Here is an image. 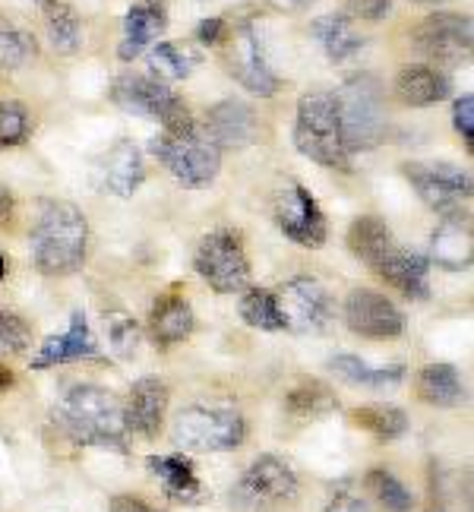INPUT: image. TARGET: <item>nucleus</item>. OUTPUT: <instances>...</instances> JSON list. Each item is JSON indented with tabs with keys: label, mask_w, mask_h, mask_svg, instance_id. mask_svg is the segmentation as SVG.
<instances>
[{
	"label": "nucleus",
	"mask_w": 474,
	"mask_h": 512,
	"mask_svg": "<svg viewBox=\"0 0 474 512\" xmlns=\"http://www.w3.org/2000/svg\"><path fill=\"white\" fill-rule=\"evenodd\" d=\"M342 105V127L348 152H370L383 143L386 136V98L377 76L361 73L335 92Z\"/></svg>",
	"instance_id": "obj_5"
},
{
	"label": "nucleus",
	"mask_w": 474,
	"mask_h": 512,
	"mask_svg": "<svg viewBox=\"0 0 474 512\" xmlns=\"http://www.w3.org/2000/svg\"><path fill=\"white\" fill-rule=\"evenodd\" d=\"M418 399L433 408H452L465 399L462 377L452 364H427L418 373Z\"/></svg>",
	"instance_id": "obj_28"
},
{
	"label": "nucleus",
	"mask_w": 474,
	"mask_h": 512,
	"mask_svg": "<svg viewBox=\"0 0 474 512\" xmlns=\"http://www.w3.org/2000/svg\"><path fill=\"white\" fill-rule=\"evenodd\" d=\"M424 512H446L443 506H430V509H424Z\"/></svg>",
	"instance_id": "obj_50"
},
{
	"label": "nucleus",
	"mask_w": 474,
	"mask_h": 512,
	"mask_svg": "<svg viewBox=\"0 0 474 512\" xmlns=\"http://www.w3.org/2000/svg\"><path fill=\"white\" fill-rule=\"evenodd\" d=\"M228 38H231L228 67L234 73V80L241 83L250 95H260V98H269V95L279 92L282 80H279V73L269 67L256 32L250 26H241V29H234V32L228 29Z\"/></svg>",
	"instance_id": "obj_15"
},
{
	"label": "nucleus",
	"mask_w": 474,
	"mask_h": 512,
	"mask_svg": "<svg viewBox=\"0 0 474 512\" xmlns=\"http://www.w3.org/2000/svg\"><path fill=\"white\" fill-rule=\"evenodd\" d=\"M32 342V326L13 310L0 307V354H23Z\"/></svg>",
	"instance_id": "obj_39"
},
{
	"label": "nucleus",
	"mask_w": 474,
	"mask_h": 512,
	"mask_svg": "<svg viewBox=\"0 0 474 512\" xmlns=\"http://www.w3.org/2000/svg\"><path fill=\"white\" fill-rule=\"evenodd\" d=\"M48 42L57 54L73 57L83 45V26H79V16L67 7V4H51L48 10Z\"/></svg>",
	"instance_id": "obj_34"
},
{
	"label": "nucleus",
	"mask_w": 474,
	"mask_h": 512,
	"mask_svg": "<svg viewBox=\"0 0 474 512\" xmlns=\"http://www.w3.org/2000/svg\"><path fill=\"white\" fill-rule=\"evenodd\" d=\"M165 23H168V13H165L162 0H143V4H133L124 16V42H121V48H117L121 61L140 57L143 48L165 29Z\"/></svg>",
	"instance_id": "obj_24"
},
{
	"label": "nucleus",
	"mask_w": 474,
	"mask_h": 512,
	"mask_svg": "<svg viewBox=\"0 0 474 512\" xmlns=\"http://www.w3.org/2000/svg\"><path fill=\"white\" fill-rule=\"evenodd\" d=\"M89 358H98V345L89 332V320L83 317V313H73L70 329L61 332V336L45 339L29 364H32V370H51V367H61V364L89 361Z\"/></svg>",
	"instance_id": "obj_19"
},
{
	"label": "nucleus",
	"mask_w": 474,
	"mask_h": 512,
	"mask_svg": "<svg viewBox=\"0 0 474 512\" xmlns=\"http://www.w3.org/2000/svg\"><path fill=\"white\" fill-rule=\"evenodd\" d=\"M298 497V475L279 456H260L231 490V506L241 512H272Z\"/></svg>",
	"instance_id": "obj_9"
},
{
	"label": "nucleus",
	"mask_w": 474,
	"mask_h": 512,
	"mask_svg": "<svg viewBox=\"0 0 474 512\" xmlns=\"http://www.w3.org/2000/svg\"><path fill=\"white\" fill-rule=\"evenodd\" d=\"M193 307L184 294L168 291L155 301L152 313H149V339L155 348H174L193 336Z\"/></svg>",
	"instance_id": "obj_22"
},
{
	"label": "nucleus",
	"mask_w": 474,
	"mask_h": 512,
	"mask_svg": "<svg viewBox=\"0 0 474 512\" xmlns=\"http://www.w3.org/2000/svg\"><path fill=\"white\" fill-rule=\"evenodd\" d=\"M149 471L162 484L165 497L174 503H196L200 500V478H196V468L187 456L174 452V456H149Z\"/></svg>",
	"instance_id": "obj_25"
},
{
	"label": "nucleus",
	"mask_w": 474,
	"mask_h": 512,
	"mask_svg": "<svg viewBox=\"0 0 474 512\" xmlns=\"http://www.w3.org/2000/svg\"><path fill=\"white\" fill-rule=\"evenodd\" d=\"M171 437L187 452H231L237 446H244L247 421L234 408L190 405L174 418Z\"/></svg>",
	"instance_id": "obj_7"
},
{
	"label": "nucleus",
	"mask_w": 474,
	"mask_h": 512,
	"mask_svg": "<svg viewBox=\"0 0 474 512\" xmlns=\"http://www.w3.org/2000/svg\"><path fill=\"white\" fill-rule=\"evenodd\" d=\"M196 64H200V57H196L181 42H158L149 51V70L155 73L152 80H162V83H181V80H187Z\"/></svg>",
	"instance_id": "obj_31"
},
{
	"label": "nucleus",
	"mask_w": 474,
	"mask_h": 512,
	"mask_svg": "<svg viewBox=\"0 0 474 512\" xmlns=\"http://www.w3.org/2000/svg\"><path fill=\"white\" fill-rule=\"evenodd\" d=\"M16 383V377H13V370L7 367V364H0V392H7L10 386Z\"/></svg>",
	"instance_id": "obj_46"
},
{
	"label": "nucleus",
	"mask_w": 474,
	"mask_h": 512,
	"mask_svg": "<svg viewBox=\"0 0 474 512\" xmlns=\"http://www.w3.org/2000/svg\"><path fill=\"white\" fill-rule=\"evenodd\" d=\"M471 16L465 13H433L424 23L414 29V48H418L433 67L440 70H452L468 64L471 57Z\"/></svg>",
	"instance_id": "obj_10"
},
{
	"label": "nucleus",
	"mask_w": 474,
	"mask_h": 512,
	"mask_svg": "<svg viewBox=\"0 0 474 512\" xmlns=\"http://www.w3.org/2000/svg\"><path fill=\"white\" fill-rule=\"evenodd\" d=\"M395 98L408 108H430L440 105L452 92V80L433 64H408L395 73Z\"/></svg>",
	"instance_id": "obj_20"
},
{
	"label": "nucleus",
	"mask_w": 474,
	"mask_h": 512,
	"mask_svg": "<svg viewBox=\"0 0 474 512\" xmlns=\"http://www.w3.org/2000/svg\"><path fill=\"white\" fill-rule=\"evenodd\" d=\"M193 266L200 272V279L215 294H237L250 288V260L241 234L231 228L209 231L196 247Z\"/></svg>",
	"instance_id": "obj_8"
},
{
	"label": "nucleus",
	"mask_w": 474,
	"mask_h": 512,
	"mask_svg": "<svg viewBox=\"0 0 474 512\" xmlns=\"http://www.w3.org/2000/svg\"><path fill=\"white\" fill-rule=\"evenodd\" d=\"M335 408H339V399H335V392L320 380H304L285 396V411L291 418H301V421L326 418Z\"/></svg>",
	"instance_id": "obj_30"
},
{
	"label": "nucleus",
	"mask_w": 474,
	"mask_h": 512,
	"mask_svg": "<svg viewBox=\"0 0 474 512\" xmlns=\"http://www.w3.org/2000/svg\"><path fill=\"white\" fill-rule=\"evenodd\" d=\"M348 250L358 256L364 266L377 269L395 250L389 225L380 219V215H361V219H354L348 228Z\"/></svg>",
	"instance_id": "obj_27"
},
{
	"label": "nucleus",
	"mask_w": 474,
	"mask_h": 512,
	"mask_svg": "<svg viewBox=\"0 0 474 512\" xmlns=\"http://www.w3.org/2000/svg\"><path fill=\"white\" fill-rule=\"evenodd\" d=\"M430 263H437L446 272H465L474 263V238H471V219L468 212L443 215L440 228L430 238Z\"/></svg>",
	"instance_id": "obj_18"
},
{
	"label": "nucleus",
	"mask_w": 474,
	"mask_h": 512,
	"mask_svg": "<svg viewBox=\"0 0 474 512\" xmlns=\"http://www.w3.org/2000/svg\"><path fill=\"white\" fill-rule=\"evenodd\" d=\"M35 57V38L26 29L0 26V70H16Z\"/></svg>",
	"instance_id": "obj_38"
},
{
	"label": "nucleus",
	"mask_w": 474,
	"mask_h": 512,
	"mask_svg": "<svg viewBox=\"0 0 474 512\" xmlns=\"http://www.w3.org/2000/svg\"><path fill=\"white\" fill-rule=\"evenodd\" d=\"M326 512H370V509H367V503H364L361 497H354V494H339V497H335V500L326 506Z\"/></svg>",
	"instance_id": "obj_44"
},
{
	"label": "nucleus",
	"mask_w": 474,
	"mask_h": 512,
	"mask_svg": "<svg viewBox=\"0 0 474 512\" xmlns=\"http://www.w3.org/2000/svg\"><path fill=\"white\" fill-rule=\"evenodd\" d=\"M35 4H42V7H45V10H48V7H51V4H57V0H35Z\"/></svg>",
	"instance_id": "obj_49"
},
{
	"label": "nucleus",
	"mask_w": 474,
	"mask_h": 512,
	"mask_svg": "<svg viewBox=\"0 0 474 512\" xmlns=\"http://www.w3.org/2000/svg\"><path fill=\"white\" fill-rule=\"evenodd\" d=\"M275 4H279V7H304L307 0H275Z\"/></svg>",
	"instance_id": "obj_47"
},
{
	"label": "nucleus",
	"mask_w": 474,
	"mask_h": 512,
	"mask_svg": "<svg viewBox=\"0 0 474 512\" xmlns=\"http://www.w3.org/2000/svg\"><path fill=\"white\" fill-rule=\"evenodd\" d=\"M111 98L117 108L158 121L165 127L162 133H187L190 127H196L184 98L168 83L152 80V76H117L111 86Z\"/></svg>",
	"instance_id": "obj_6"
},
{
	"label": "nucleus",
	"mask_w": 474,
	"mask_h": 512,
	"mask_svg": "<svg viewBox=\"0 0 474 512\" xmlns=\"http://www.w3.org/2000/svg\"><path fill=\"white\" fill-rule=\"evenodd\" d=\"M168 402H171V392H168L165 380H158V377L136 380L127 396V405H124L127 433H140L143 440H155L158 430L165 424Z\"/></svg>",
	"instance_id": "obj_16"
},
{
	"label": "nucleus",
	"mask_w": 474,
	"mask_h": 512,
	"mask_svg": "<svg viewBox=\"0 0 474 512\" xmlns=\"http://www.w3.org/2000/svg\"><path fill=\"white\" fill-rule=\"evenodd\" d=\"M402 174L408 177V184L414 193L427 203V209L452 215L462 212L465 203L471 200V174L462 171L459 165L449 162H405Z\"/></svg>",
	"instance_id": "obj_11"
},
{
	"label": "nucleus",
	"mask_w": 474,
	"mask_h": 512,
	"mask_svg": "<svg viewBox=\"0 0 474 512\" xmlns=\"http://www.w3.org/2000/svg\"><path fill=\"white\" fill-rule=\"evenodd\" d=\"M4 275H7V256L0 253V282H4Z\"/></svg>",
	"instance_id": "obj_48"
},
{
	"label": "nucleus",
	"mask_w": 474,
	"mask_h": 512,
	"mask_svg": "<svg viewBox=\"0 0 474 512\" xmlns=\"http://www.w3.org/2000/svg\"><path fill=\"white\" fill-rule=\"evenodd\" d=\"M241 320L260 332H285V313L279 307V298L275 291L266 288H247L244 298H241Z\"/></svg>",
	"instance_id": "obj_32"
},
{
	"label": "nucleus",
	"mask_w": 474,
	"mask_h": 512,
	"mask_svg": "<svg viewBox=\"0 0 474 512\" xmlns=\"http://www.w3.org/2000/svg\"><path fill=\"white\" fill-rule=\"evenodd\" d=\"M452 127H456V133L465 140L468 152L474 149V95L465 92L456 105H452Z\"/></svg>",
	"instance_id": "obj_40"
},
{
	"label": "nucleus",
	"mask_w": 474,
	"mask_h": 512,
	"mask_svg": "<svg viewBox=\"0 0 474 512\" xmlns=\"http://www.w3.org/2000/svg\"><path fill=\"white\" fill-rule=\"evenodd\" d=\"M152 152L187 190L212 187L222 171V149L209 140L203 127H190L187 133H158L152 140Z\"/></svg>",
	"instance_id": "obj_4"
},
{
	"label": "nucleus",
	"mask_w": 474,
	"mask_h": 512,
	"mask_svg": "<svg viewBox=\"0 0 474 512\" xmlns=\"http://www.w3.org/2000/svg\"><path fill=\"white\" fill-rule=\"evenodd\" d=\"M348 10L358 19H367V23H380L389 16L392 0H348Z\"/></svg>",
	"instance_id": "obj_42"
},
{
	"label": "nucleus",
	"mask_w": 474,
	"mask_h": 512,
	"mask_svg": "<svg viewBox=\"0 0 474 512\" xmlns=\"http://www.w3.org/2000/svg\"><path fill=\"white\" fill-rule=\"evenodd\" d=\"M351 418L358 427L373 433L380 443H392L408 433V415L399 405H361Z\"/></svg>",
	"instance_id": "obj_33"
},
{
	"label": "nucleus",
	"mask_w": 474,
	"mask_h": 512,
	"mask_svg": "<svg viewBox=\"0 0 474 512\" xmlns=\"http://www.w3.org/2000/svg\"><path fill=\"white\" fill-rule=\"evenodd\" d=\"M105 332H108V345L117 358H130V354L140 348V326H136V320L127 310H108Z\"/></svg>",
	"instance_id": "obj_37"
},
{
	"label": "nucleus",
	"mask_w": 474,
	"mask_h": 512,
	"mask_svg": "<svg viewBox=\"0 0 474 512\" xmlns=\"http://www.w3.org/2000/svg\"><path fill=\"white\" fill-rule=\"evenodd\" d=\"M310 35L323 45L332 64H345L364 48V38L354 32L351 19L345 13H323L310 23Z\"/></svg>",
	"instance_id": "obj_26"
},
{
	"label": "nucleus",
	"mask_w": 474,
	"mask_h": 512,
	"mask_svg": "<svg viewBox=\"0 0 474 512\" xmlns=\"http://www.w3.org/2000/svg\"><path fill=\"white\" fill-rule=\"evenodd\" d=\"M345 326L361 339L386 342L405 332V313L380 291L354 288L345 298Z\"/></svg>",
	"instance_id": "obj_14"
},
{
	"label": "nucleus",
	"mask_w": 474,
	"mask_h": 512,
	"mask_svg": "<svg viewBox=\"0 0 474 512\" xmlns=\"http://www.w3.org/2000/svg\"><path fill=\"white\" fill-rule=\"evenodd\" d=\"M13 212H16L13 193L4 184H0V225H10L13 222Z\"/></svg>",
	"instance_id": "obj_45"
},
{
	"label": "nucleus",
	"mask_w": 474,
	"mask_h": 512,
	"mask_svg": "<svg viewBox=\"0 0 474 512\" xmlns=\"http://www.w3.org/2000/svg\"><path fill=\"white\" fill-rule=\"evenodd\" d=\"M275 225L288 241L307 250H320L329 238L326 215L316 203V196L304 184H285L282 193L275 196Z\"/></svg>",
	"instance_id": "obj_12"
},
{
	"label": "nucleus",
	"mask_w": 474,
	"mask_h": 512,
	"mask_svg": "<svg viewBox=\"0 0 474 512\" xmlns=\"http://www.w3.org/2000/svg\"><path fill=\"white\" fill-rule=\"evenodd\" d=\"M414 4H440V0H414Z\"/></svg>",
	"instance_id": "obj_51"
},
{
	"label": "nucleus",
	"mask_w": 474,
	"mask_h": 512,
	"mask_svg": "<svg viewBox=\"0 0 474 512\" xmlns=\"http://www.w3.org/2000/svg\"><path fill=\"white\" fill-rule=\"evenodd\" d=\"M29 247H32V263L42 275L61 279V275L79 272L89 250L86 215L67 200L45 203L29 234Z\"/></svg>",
	"instance_id": "obj_1"
},
{
	"label": "nucleus",
	"mask_w": 474,
	"mask_h": 512,
	"mask_svg": "<svg viewBox=\"0 0 474 512\" xmlns=\"http://www.w3.org/2000/svg\"><path fill=\"white\" fill-rule=\"evenodd\" d=\"M29 136H32V117L26 105L0 102V152L29 143Z\"/></svg>",
	"instance_id": "obj_36"
},
{
	"label": "nucleus",
	"mask_w": 474,
	"mask_h": 512,
	"mask_svg": "<svg viewBox=\"0 0 474 512\" xmlns=\"http://www.w3.org/2000/svg\"><path fill=\"white\" fill-rule=\"evenodd\" d=\"M54 421L79 446L127 452L124 402L108 389L76 386L54 405Z\"/></svg>",
	"instance_id": "obj_2"
},
{
	"label": "nucleus",
	"mask_w": 474,
	"mask_h": 512,
	"mask_svg": "<svg viewBox=\"0 0 474 512\" xmlns=\"http://www.w3.org/2000/svg\"><path fill=\"white\" fill-rule=\"evenodd\" d=\"M196 38H200L203 48H215L228 42V23L222 16H212V19H200V26H196Z\"/></svg>",
	"instance_id": "obj_41"
},
{
	"label": "nucleus",
	"mask_w": 474,
	"mask_h": 512,
	"mask_svg": "<svg viewBox=\"0 0 474 512\" xmlns=\"http://www.w3.org/2000/svg\"><path fill=\"white\" fill-rule=\"evenodd\" d=\"M373 272H377L383 282H389L395 291H402L408 301H427L430 298V282H427L430 260L418 250H408V247L395 244V250Z\"/></svg>",
	"instance_id": "obj_21"
},
{
	"label": "nucleus",
	"mask_w": 474,
	"mask_h": 512,
	"mask_svg": "<svg viewBox=\"0 0 474 512\" xmlns=\"http://www.w3.org/2000/svg\"><path fill=\"white\" fill-rule=\"evenodd\" d=\"M102 181L114 196H124V200L140 190L146 181V162H143L140 146H136L133 140H117L105 155Z\"/></svg>",
	"instance_id": "obj_23"
},
{
	"label": "nucleus",
	"mask_w": 474,
	"mask_h": 512,
	"mask_svg": "<svg viewBox=\"0 0 474 512\" xmlns=\"http://www.w3.org/2000/svg\"><path fill=\"white\" fill-rule=\"evenodd\" d=\"M275 298H279L288 329L294 332H323L335 317L332 294L313 275H298V279L285 282V288Z\"/></svg>",
	"instance_id": "obj_13"
},
{
	"label": "nucleus",
	"mask_w": 474,
	"mask_h": 512,
	"mask_svg": "<svg viewBox=\"0 0 474 512\" xmlns=\"http://www.w3.org/2000/svg\"><path fill=\"white\" fill-rule=\"evenodd\" d=\"M367 487L386 512H411L414 509V494L386 468L367 471Z\"/></svg>",
	"instance_id": "obj_35"
},
{
	"label": "nucleus",
	"mask_w": 474,
	"mask_h": 512,
	"mask_svg": "<svg viewBox=\"0 0 474 512\" xmlns=\"http://www.w3.org/2000/svg\"><path fill=\"white\" fill-rule=\"evenodd\" d=\"M329 370L335 377H342L354 386H370V389H386L405 380V367L392 364V367H370L364 364L358 354H335L329 361Z\"/></svg>",
	"instance_id": "obj_29"
},
{
	"label": "nucleus",
	"mask_w": 474,
	"mask_h": 512,
	"mask_svg": "<svg viewBox=\"0 0 474 512\" xmlns=\"http://www.w3.org/2000/svg\"><path fill=\"white\" fill-rule=\"evenodd\" d=\"M108 512H165V509H155L152 503H146V500H140V497L124 494V497H114V500H111V509H108Z\"/></svg>",
	"instance_id": "obj_43"
},
{
	"label": "nucleus",
	"mask_w": 474,
	"mask_h": 512,
	"mask_svg": "<svg viewBox=\"0 0 474 512\" xmlns=\"http://www.w3.org/2000/svg\"><path fill=\"white\" fill-rule=\"evenodd\" d=\"M203 130L222 152L247 149L250 143H256V136H260V121H256V111L250 105L237 102V98H225V102L212 105L206 111Z\"/></svg>",
	"instance_id": "obj_17"
},
{
	"label": "nucleus",
	"mask_w": 474,
	"mask_h": 512,
	"mask_svg": "<svg viewBox=\"0 0 474 512\" xmlns=\"http://www.w3.org/2000/svg\"><path fill=\"white\" fill-rule=\"evenodd\" d=\"M294 146H298L304 159L316 165L332 171H351V152L342 127V105L335 92L316 89L301 95L298 117H294Z\"/></svg>",
	"instance_id": "obj_3"
}]
</instances>
